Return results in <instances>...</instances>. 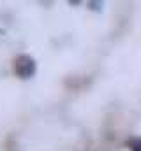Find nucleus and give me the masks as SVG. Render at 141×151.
Wrapping results in <instances>:
<instances>
[{"label":"nucleus","mask_w":141,"mask_h":151,"mask_svg":"<svg viewBox=\"0 0 141 151\" xmlns=\"http://www.w3.org/2000/svg\"><path fill=\"white\" fill-rule=\"evenodd\" d=\"M14 70H16V74L20 76V77H23V79L25 77H30L35 72L34 60L30 56H25V55L18 56L16 58V63H14Z\"/></svg>","instance_id":"nucleus-1"},{"label":"nucleus","mask_w":141,"mask_h":151,"mask_svg":"<svg viewBox=\"0 0 141 151\" xmlns=\"http://www.w3.org/2000/svg\"><path fill=\"white\" fill-rule=\"evenodd\" d=\"M129 148L132 151H141V139H132L129 142Z\"/></svg>","instance_id":"nucleus-2"}]
</instances>
